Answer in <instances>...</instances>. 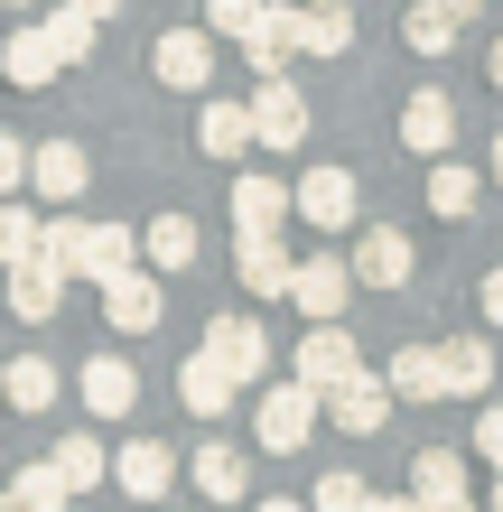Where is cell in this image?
<instances>
[{
	"mask_svg": "<svg viewBox=\"0 0 503 512\" xmlns=\"http://www.w3.org/2000/svg\"><path fill=\"white\" fill-rule=\"evenodd\" d=\"M317 429H327V391H308L299 373H289L280 391H261V410H252V438L271 447V457H299Z\"/></svg>",
	"mask_w": 503,
	"mask_h": 512,
	"instance_id": "cell-1",
	"label": "cell"
},
{
	"mask_svg": "<svg viewBox=\"0 0 503 512\" xmlns=\"http://www.w3.org/2000/svg\"><path fill=\"white\" fill-rule=\"evenodd\" d=\"M354 373H364V345L345 336V317H317L308 345H299V382H308V391H336V382H354Z\"/></svg>",
	"mask_w": 503,
	"mask_h": 512,
	"instance_id": "cell-2",
	"label": "cell"
},
{
	"mask_svg": "<svg viewBox=\"0 0 503 512\" xmlns=\"http://www.w3.org/2000/svg\"><path fill=\"white\" fill-rule=\"evenodd\" d=\"M159 308H168V289H159V270H112L103 280V317H112V336H150L159 326Z\"/></svg>",
	"mask_w": 503,
	"mask_h": 512,
	"instance_id": "cell-3",
	"label": "cell"
},
{
	"mask_svg": "<svg viewBox=\"0 0 503 512\" xmlns=\"http://www.w3.org/2000/svg\"><path fill=\"white\" fill-rule=\"evenodd\" d=\"M66 280H75V270H66V261H56V252L38 243L28 261H10V308H19L28 326H47L56 308H66Z\"/></svg>",
	"mask_w": 503,
	"mask_h": 512,
	"instance_id": "cell-4",
	"label": "cell"
},
{
	"mask_svg": "<svg viewBox=\"0 0 503 512\" xmlns=\"http://www.w3.org/2000/svg\"><path fill=\"white\" fill-rule=\"evenodd\" d=\"M327 429H345V438H382V429H392V382H382V373L336 382V391H327Z\"/></svg>",
	"mask_w": 503,
	"mask_h": 512,
	"instance_id": "cell-5",
	"label": "cell"
},
{
	"mask_svg": "<svg viewBox=\"0 0 503 512\" xmlns=\"http://www.w3.org/2000/svg\"><path fill=\"white\" fill-rule=\"evenodd\" d=\"M252 140H261V149H308V103H299V84H289V75H261V94H252Z\"/></svg>",
	"mask_w": 503,
	"mask_h": 512,
	"instance_id": "cell-6",
	"label": "cell"
},
{
	"mask_svg": "<svg viewBox=\"0 0 503 512\" xmlns=\"http://www.w3.org/2000/svg\"><path fill=\"white\" fill-rule=\"evenodd\" d=\"M150 75L177 84V94H196V84L215 75V28H168V38L150 47Z\"/></svg>",
	"mask_w": 503,
	"mask_h": 512,
	"instance_id": "cell-7",
	"label": "cell"
},
{
	"mask_svg": "<svg viewBox=\"0 0 503 512\" xmlns=\"http://www.w3.org/2000/svg\"><path fill=\"white\" fill-rule=\"evenodd\" d=\"M205 354H215V364L233 373V382H261V373H271V336H261V326L252 317H215V326H205Z\"/></svg>",
	"mask_w": 503,
	"mask_h": 512,
	"instance_id": "cell-8",
	"label": "cell"
},
{
	"mask_svg": "<svg viewBox=\"0 0 503 512\" xmlns=\"http://www.w3.org/2000/svg\"><path fill=\"white\" fill-rule=\"evenodd\" d=\"M289 298L308 308V326H317V317H345V298H354V261H327V252H308L299 270H289Z\"/></svg>",
	"mask_w": 503,
	"mask_h": 512,
	"instance_id": "cell-9",
	"label": "cell"
},
{
	"mask_svg": "<svg viewBox=\"0 0 503 512\" xmlns=\"http://www.w3.org/2000/svg\"><path fill=\"white\" fill-rule=\"evenodd\" d=\"M289 205H299L317 233H345L354 224V168H308L299 187H289Z\"/></svg>",
	"mask_w": 503,
	"mask_h": 512,
	"instance_id": "cell-10",
	"label": "cell"
},
{
	"mask_svg": "<svg viewBox=\"0 0 503 512\" xmlns=\"http://www.w3.org/2000/svg\"><path fill=\"white\" fill-rule=\"evenodd\" d=\"M84 177H94L84 140H47V149H28V187H38L47 205H75V196H84Z\"/></svg>",
	"mask_w": 503,
	"mask_h": 512,
	"instance_id": "cell-11",
	"label": "cell"
},
{
	"mask_svg": "<svg viewBox=\"0 0 503 512\" xmlns=\"http://www.w3.org/2000/svg\"><path fill=\"white\" fill-rule=\"evenodd\" d=\"M233 47H243V66H252V75H280L289 56H299V10H271V0H261V19H252Z\"/></svg>",
	"mask_w": 503,
	"mask_h": 512,
	"instance_id": "cell-12",
	"label": "cell"
},
{
	"mask_svg": "<svg viewBox=\"0 0 503 512\" xmlns=\"http://www.w3.org/2000/svg\"><path fill=\"white\" fill-rule=\"evenodd\" d=\"M401 140L420 149V159H448V140H457V103L438 94V84H420V94L401 103Z\"/></svg>",
	"mask_w": 503,
	"mask_h": 512,
	"instance_id": "cell-13",
	"label": "cell"
},
{
	"mask_svg": "<svg viewBox=\"0 0 503 512\" xmlns=\"http://www.w3.org/2000/svg\"><path fill=\"white\" fill-rule=\"evenodd\" d=\"M112 475H122V494H131V503H168V485H177V457H168L159 438H131L122 457H112Z\"/></svg>",
	"mask_w": 503,
	"mask_h": 512,
	"instance_id": "cell-14",
	"label": "cell"
},
{
	"mask_svg": "<svg viewBox=\"0 0 503 512\" xmlns=\"http://www.w3.org/2000/svg\"><path fill=\"white\" fill-rule=\"evenodd\" d=\"M382 382H392V401H448V364H438V345L382 354Z\"/></svg>",
	"mask_w": 503,
	"mask_h": 512,
	"instance_id": "cell-15",
	"label": "cell"
},
{
	"mask_svg": "<svg viewBox=\"0 0 503 512\" xmlns=\"http://www.w3.org/2000/svg\"><path fill=\"white\" fill-rule=\"evenodd\" d=\"M289 215H299V205H289V187H280V177H261V168H243V177H233V224H243V233H280Z\"/></svg>",
	"mask_w": 503,
	"mask_h": 512,
	"instance_id": "cell-16",
	"label": "cell"
},
{
	"mask_svg": "<svg viewBox=\"0 0 503 512\" xmlns=\"http://www.w3.org/2000/svg\"><path fill=\"white\" fill-rule=\"evenodd\" d=\"M131 401H140V373L122 364V354H84V410L94 419H131Z\"/></svg>",
	"mask_w": 503,
	"mask_h": 512,
	"instance_id": "cell-17",
	"label": "cell"
},
{
	"mask_svg": "<svg viewBox=\"0 0 503 512\" xmlns=\"http://www.w3.org/2000/svg\"><path fill=\"white\" fill-rule=\"evenodd\" d=\"M401 280H410V233L373 224L364 243H354V289H401Z\"/></svg>",
	"mask_w": 503,
	"mask_h": 512,
	"instance_id": "cell-18",
	"label": "cell"
},
{
	"mask_svg": "<svg viewBox=\"0 0 503 512\" xmlns=\"http://www.w3.org/2000/svg\"><path fill=\"white\" fill-rule=\"evenodd\" d=\"M233 270H243L252 298H289V270H299V261L280 252V233H243V243H233Z\"/></svg>",
	"mask_w": 503,
	"mask_h": 512,
	"instance_id": "cell-19",
	"label": "cell"
},
{
	"mask_svg": "<svg viewBox=\"0 0 503 512\" xmlns=\"http://www.w3.org/2000/svg\"><path fill=\"white\" fill-rule=\"evenodd\" d=\"M233 391H243V382H233L215 354L196 345V354H187V373H177V401H187L196 419H224V410H233Z\"/></svg>",
	"mask_w": 503,
	"mask_h": 512,
	"instance_id": "cell-20",
	"label": "cell"
},
{
	"mask_svg": "<svg viewBox=\"0 0 503 512\" xmlns=\"http://www.w3.org/2000/svg\"><path fill=\"white\" fill-rule=\"evenodd\" d=\"M196 494L205 503H243L252 494V457H243V447H224V438L196 447Z\"/></svg>",
	"mask_w": 503,
	"mask_h": 512,
	"instance_id": "cell-21",
	"label": "cell"
},
{
	"mask_svg": "<svg viewBox=\"0 0 503 512\" xmlns=\"http://www.w3.org/2000/svg\"><path fill=\"white\" fill-rule=\"evenodd\" d=\"M196 149L205 159H243L252 149V103H205L196 112Z\"/></svg>",
	"mask_w": 503,
	"mask_h": 512,
	"instance_id": "cell-22",
	"label": "cell"
},
{
	"mask_svg": "<svg viewBox=\"0 0 503 512\" xmlns=\"http://www.w3.org/2000/svg\"><path fill=\"white\" fill-rule=\"evenodd\" d=\"M0 401L38 419V410L56 401V364H47V354H10V364H0Z\"/></svg>",
	"mask_w": 503,
	"mask_h": 512,
	"instance_id": "cell-23",
	"label": "cell"
},
{
	"mask_svg": "<svg viewBox=\"0 0 503 512\" xmlns=\"http://www.w3.org/2000/svg\"><path fill=\"white\" fill-rule=\"evenodd\" d=\"M438 364H448V391H457V401H485V391H494V345L485 336L438 345Z\"/></svg>",
	"mask_w": 503,
	"mask_h": 512,
	"instance_id": "cell-24",
	"label": "cell"
},
{
	"mask_svg": "<svg viewBox=\"0 0 503 512\" xmlns=\"http://www.w3.org/2000/svg\"><path fill=\"white\" fill-rule=\"evenodd\" d=\"M476 196H485V177L466 168V159H438V168H429V215L466 224V215H476Z\"/></svg>",
	"mask_w": 503,
	"mask_h": 512,
	"instance_id": "cell-25",
	"label": "cell"
},
{
	"mask_svg": "<svg viewBox=\"0 0 503 512\" xmlns=\"http://www.w3.org/2000/svg\"><path fill=\"white\" fill-rule=\"evenodd\" d=\"M56 66H66V56H56L47 28H19V38L0 47V75H10V84H56Z\"/></svg>",
	"mask_w": 503,
	"mask_h": 512,
	"instance_id": "cell-26",
	"label": "cell"
},
{
	"mask_svg": "<svg viewBox=\"0 0 503 512\" xmlns=\"http://www.w3.org/2000/svg\"><path fill=\"white\" fill-rule=\"evenodd\" d=\"M140 261H150V270H187L196 261V224L187 215H150V224H140Z\"/></svg>",
	"mask_w": 503,
	"mask_h": 512,
	"instance_id": "cell-27",
	"label": "cell"
},
{
	"mask_svg": "<svg viewBox=\"0 0 503 512\" xmlns=\"http://www.w3.org/2000/svg\"><path fill=\"white\" fill-rule=\"evenodd\" d=\"M299 47H308V56H345V47H354V10H345V0L299 10Z\"/></svg>",
	"mask_w": 503,
	"mask_h": 512,
	"instance_id": "cell-28",
	"label": "cell"
},
{
	"mask_svg": "<svg viewBox=\"0 0 503 512\" xmlns=\"http://www.w3.org/2000/svg\"><path fill=\"white\" fill-rule=\"evenodd\" d=\"M410 494H420V503H457L466 494V466L448 457V447H420V457H410Z\"/></svg>",
	"mask_w": 503,
	"mask_h": 512,
	"instance_id": "cell-29",
	"label": "cell"
},
{
	"mask_svg": "<svg viewBox=\"0 0 503 512\" xmlns=\"http://www.w3.org/2000/svg\"><path fill=\"white\" fill-rule=\"evenodd\" d=\"M66 503H75V494H66V475H56V457L10 475V512H66Z\"/></svg>",
	"mask_w": 503,
	"mask_h": 512,
	"instance_id": "cell-30",
	"label": "cell"
},
{
	"mask_svg": "<svg viewBox=\"0 0 503 512\" xmlns=\"http://www.w3.org/2000/svg\"><path fill=\"white\" fill-rule=\"evenodd\" d=\"M56 475H66V494L84 503V494H94V485H103V475H112V457H103V447H94V438H56Z\"/></svg>",
	"mask_w": 503,
	"mask_h": 512,
	"instance_id": "cell-31",
	"label": "cell"
},
{
	"mask_svg": "<svg viewBox=\"0 0 503 512\" xmlns=\"http://www.w3.org/2000/svg\"><path fill=\"white\" fill-rule=\"evenodd\" d=\"M457 10H448V0H420V10H410V47H420V56H448L457 47Z\"/></svg>",
	"mask_w": 503,
	"mask_h": 512,
	"instance_id": "cell-32",
	"label": "cell"
},
{
	"mask_svg": "<svg viewBox=\"0 0 503 512\" xmlns=\"http://www.w3.org/2000/svg\"><path fill=\"white\" fill-rule=\"evenodd\" d=\"M308 512H382V494L364 485V475H317V494H308Z\"/></svg>",
	"mask_w": 503,
	"mask_h": 512,
	"instance_id": "cell-33",
	"label": "cell"
},
{
	"mask_svg": "<svg viewBox=\"0 0 503 512\" xmlns=\"http://www.w3.org/2000/svg\"><path fill=\"white\" fill-rule=\"evenodd\" d=\"M94 28H103V19H94V10H75V0H66V10L47 19V38H56V56H66V66H84V56H94Z\"/></svg>",
	"mask_w": 503,
	"mask_h": 512,
	"instance_id": "cell-34",
	"label": "cell"
},
{
	"mask_svg": "<svg viewBox=\"0 0 503 512\" xmlns=\"http://www.w3.org/2000/svg\"><path fill=\"white\" fill-rule=\"evenodd\" d=\"M38 215H28V205H10V196H0V270H10V261H28V252H38Z\"/></svg>",
	"mask_w": 503,
	"mask_h": 512,
	"instance_id": "cell-35",
	"label": "cell"
},
{
	"mask_svg": "<svg viewBox=\"0 0 503 512\" xmlns=\"http://www.w3.org/2000/svg\"><path fill=\"white\" fill-rule=\"evenodd\" d=\"M252 19H261V0H205V28H215V38H243Z\"/></svg>",
	"mask_w": 503,
	"mask_h": 512,
	"instance_id": "cell-36",
	"label": "cell"
},
{
	"mask_svg": "<svg viewBox=\"0 0 503 512\" xmlns=\"http://www.w3.org/2000/svg\"><path fill=\"white\" fill-rule=\"evenodd\" d=\"M19 187H28V149L0 131V196H19Z\"/></svg>",
	"mask_w": 503,
	"mask_h": 512,
	"instance_id": "cell-37",
	"label": "cell"
},
{
	"mask_svg": "<svg viewBox=\"0 0 503 512\" xmlns=\"http://www.w3.org/2000/svg\"><path fill=\"white\" fill-rule=\"evenodd\" d=\"M476 457H494V466H503V401L476 419Z\"/></svg>",
	"mask_w": 503,
	"mask_h": 512,
	"instance_id": "cell-38",
	"label": "cell"
},
{
	"mask_svg": "<svg viewBox=\"0 0 503 512\" xmlns=\"http://www.w3.org/2000/svg\"><path fill=\"white\" fill-rule=\"evenodd\" d=\"M485 326H503V270H485Z\"/></svg>",
	"mask_w": 503,
	"mask_h": 512,
	"instance_id": "cell-39",
	"label": "cell"
},
{
	"mask_svg": "<svg viewBox=\"0 0 503 512\" xmlns=\"http://www.w3.org/2000/svg\"><path fill=\"white\" fill-rule=\"evenodd\" d=\"M382 512H429V503L420 494H382Z\"/></svg>",
	"mask_w": 503,
	"mask_h": 512,
	"instance_id": "cell-40",
	"label": "cell"
},
{
	"mask_svg": "<svg viewBox=\"0 0 503 512\" xmlns=\"http://www.w3.org/2000/svg\"><path fill=\"white\" fill-rule=\"evenodd\" d=\"M75 10H94V19H112V10H122V0H75Z\"/></svg>",
	"mask_w": 503,
	"mask_h": 512,
	"instance_id": "cell-41",
	"label": "cell"
},
{
	"mask_svg": "<svg viewBox=\"0 0 503 512\" xmlns=\"http://www.w3.org/2000/svg\"><path fill=\"white\" fill-rule=\"evenodd\" d=\"M261 512H308V494H289V503H261Z\"/></svg>",
	"mask_w": 503,
	"mask_h": 512,
	"instance_id": "cell-42",
	"label": "cell"
},
{
	"mask_svg": "<svg viewBox=\"0 0 503 512\" xmlns=\"http://www.w3.org/2000/svg\"><path fill=\"white\" fill-rule=\"evenodd\" d=\"M448 10H457V19H476V10H485V0H448Z\"/></svg>",
	"mask_w": 503,
	"mask_h": 512,
	"instance_id": "cell-43",
	"label": "cell"
},
{
	"mask_svg": "<svg viewBox=\"0 0 503 512\" xmlns=\"http://www.w3.org/2000/svg\"><path fill=\"white\" fill-rule=\"evenodd\" d=\"M429 512H476V503H466V494H457V503H429Z\"/></svg>",
	"mask_w": 503,
	"mask_h": 512,
	"instance_id": "cell-44",
	"label": "cell"
},
{
	"mask_svg": "<svg viewBox=\"0 0 503 512\" xmlns=\"http://www.w3.org/2000/svg\"><path fill=\"white\" fill-rule=\"evenodd\" d=\"M485 512H503V475H494V494H485Z\"/></svg>",
	"mask_w": 503,
	"mask_h": 512,
	"instance_id": "cell-45",
	"label": "cell"
},
{
	"mask_svg": "<svg viewBox=\"0 0 503 512\" xmlns=\"http://www.w3.org/2000/svg\"><path fill=\"white\" fill-rule=\"evenodd\" d=\"M494 84H503V47H494Z\"/></svg>",
	"mask_w": 503,
	"mask_h": 512,
	"instance_id": "cell-46",
	"label": "cell"
},
{
	"mask_svg": "<svg viewBox=\"0 0 503 512\" xmlns=\"http://www.w3.org/2000/svg\"><path fill=\"white\" fill-rule=\"evenodd\" d=\"M494 177H503V140H494Z\"/></svg>",
	"mask_w": 503,
	"mask_h": 512,
	"instance_id": "cell-47",
	"label": "cell"
},
{
	"mask_svg": "<svg viewBox=\"0 0 503 512\" xmlns=\"http://www.w3.org/2000/svg\"><path fill=\"white\" fill-rule=\"evenodd\" d=\"M0 10H28V0H0Z\"/></svg>",
	"mask_w": 503,
	"mask_h": 512,
	"instance_id": "cell-48",
	"label": "cell"
},
{
	"mask_svg": "<svg viewBox=\"0 0 503 512\" xmlns=\"http://www.w3.org/2000/svg\"><path fill=\"white\" fill-rule=\"evenodd\" d=\"M0 512H10V485H0Z\"/></svg>",
	"mask_w": 503,
	"mask_h": 512,
	"instance_id": "cell-49",
	"label": "cell"
}]
</instances>
